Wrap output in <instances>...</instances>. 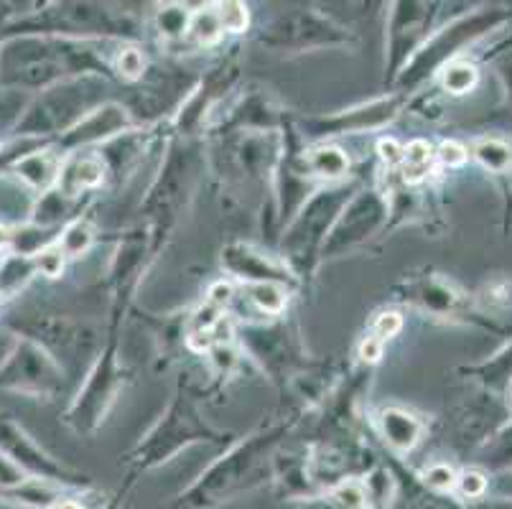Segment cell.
<instances>
[{
  "instance_id": "cell-1",
  "label": "cell",
  "mask_w": 512,
  "mask_h": 509,
  "mask_svg": "<svg viewBox=\"0 0 512 509\" xmlns=\"http://www.w3.org/2000/svg\"><path fill=\"white\" fill-rule=\"evenodd\" d=\"M283 436H286V426H273L237 443L232 451H227L222 459L202 471L192 487H186L179 494L176 507L217 509L258 489L268 476L276 474V456Z\"/></svg>"
},
{
  "instance_id": "cell-2",
  "label": "cell",
  "mask_w": 512,
  "mask_h": 509,
  "mask_svg": "<svg viewBox=\"0 0 512 509\" xmlns=\"http://www.w3.org/2000/svg\"><path fill=\"white\" fill-rule=\"evenodd\" d=\"M90 67H95L92 51L82 49L79 41L21 34L0 44V84L11 92H44Z\"/></svg>"
},
{
  "instance_id": "cell-3",
  "label": "cell",
  "mask_w": 512,
  "mask_h": 509,
  "mask_svg": "<svg viewBox=\"0 0 512 509\" xmlns=\"http://www.w3.org/2000/svg\"><path fill=\"white\" fill-rule=\"evenodd\" d=\"M222 438L227 436H222L220 431H214L209 426L207 420L202 418V413H199L197 403L192 400L189 390L181 387L174 395V400H171L169 408H166V413L161 415V420L130 451L128 464L136 471H151L169 464L174 456H179L184 448L194 446V443H220Z\"/></svg>"
},
{
  "instance_id": "cell-4",
  "label": "cell",
  "mask_w": 512,
  "mask_h": 509,
  "mask_svg": "<svg viewBox=\"0 0 512 509\" xmlns=\"http://www.w3.org/2000/svg\"><path fill=\"white\" fill-rule=\"evenodd\" d=\"M355 191V186H329V189L314 191L299 214L288 222L281 240V260L296 278L311 273L316 260H321V247L327 242L339 212Z\"/></svg>"
},
{
  "instance_id": "cell-5",
  "label": "cell",
  "mask_w": 512,
  "mask_h": 509,
  "mask_svg": "<svg viewBox=\"0 0 512 509\" xmlns=\"http://www.w3.org/2000/svg\"><path fill=\"white\" fill-rule=\"evenodd\" d=\"M100 90L102 84L92 77L67 79L62 84H54L23 110V115L13 125V133H16V138L31 140L67 133L85 115H90V107L95 105Z\"/></svg>"
},
{
  "instance_id": "cell-6",
  "label": "cell",
  "mask_w": 512,
  "mask_h": 509,
  "mask_svg": "<svg viewBox=\"0 0 512 509\" xmlns=\"http://www.w3.org/2000/svg\"><path fill=\"white\" fill-rule=\"evenodd\" d=\"M123 364L118 359V342L110 339L107 347L102 349L100 357H95L92 370L87 372L85 385L79 387L77 398L69 405L64 423L72 431L82 433H95L100 423H105V415L118 400L120 390H123Z\"/></svg>"
},
{
  "instance_id": "cell-7",
  "label": "cell",
  "mask_w": 512,
  "mask_h": 509,
  "mask_svg": "<svg viewBox=\"0 0 512 509\" xmlns=\"http://www.w3.org/2000/svg\"><path fill=\"white\" fill-rule=\"evenodd\" d=\"M64 382L67 372L26 336H16L0 362V390L21 392L29 398H57Z\"/></svg>"
},
{
  "instance_id": "cell-8",
  "label": "cell",
  "mask_w": 512,
  "mask_h": 509,
  "mask_svg": "<svg viewBox=\"0 0 512 509\" xmlns=\"http://www.w3.org/2000/svg\"><path fill=\"white\" fill-rule=\"evenodd\" d=\"M390 214V204L377 189H357L344 209L339 212L327 242L321 247V260L342 258L347 252L365 245L372 235L380 232Z\"/></svg>"
},
{
  "instance_id": "cell-9",
  "label": "cell",
  "mask_w": 512,
  "mask_h": 509,
  "mask_svg": "<svg viewBox=\"0 0 512 509\" xmlns=\"http://www.w3.org/2000/svg\"><path fill=\"white\" fill-rule=\"evenodd\" d=\"M21 336L39 344L64 372L82 367V359L92 357L97 349V334L77 321L59 319V316H44V319H26L13 324Z\"/></svg>"
},
{
  "instance_id": "cell-10",
  "label": "cell",
  "mask_w": 512,
  "mask_h": 509,
  "mask_svg": "<svg viewBox=\"0 0 512 509\" xmlns=\"http://www.w3.org/2000/svg\"><path fill=\"white\" fill-rule=\"evenodd\" d=\"M0 454L21 466L29 476L44 479V482L67 489H85L90 484L85 474L69 469L67 464L54 459L49 451H44L29 433L23 431V426H18L16 420L6 413H0Z\"/></svg>"
},
{
  "instance_id": "cell-11",
  "label": "cell",
  "mask_w": 512,
  "mask_h": 509,
  "mask_svg": "<svg viewBox=\"0 0 512 509\" xmlns=\"http://www.w3.org/2000/svg\"><path fill=\"white\" fill-rule=\"evenodd\" d=\"M194 179H197V158L192 156V151L171 148L169 161L161 168V174H158L156 184H153L151 194L143 204L158 230L169 224L184 207L189 194H192Z\"/></svg>"
},
{
  "instance_id": "cell-12",
  "label": "cell",
  "mask_w": 512,
  "mask_h": 509,
  "mask_svg": "<svg viewBox=\"0 0 512 509\" xmlns=\"http://www.w3.org/2000/svg\"><path fill=\"white\" fill-rule=\"evenodd\" d=\"M263 44L276 46V49H316V46H339L347 44L349 34L337 26L332 18L321 16L314 11H299L281 16L271 26L263 28Z\"/></svg>"
},
{
  "instance_id": "cell-13",
  "label": "cell",
  "mask_w": 512,
  "mask_h": 509,
  "mask_svg": "<svg viewBox=\"0 0 512 509\" xmlns=\"http://www.w3.org/2000/svg\"><path fill=\"white\" fill-rule=\"evenodd\" d=\"M403 97L390 95L372 100L367 105L352 107V110L334 112V115H319V118H306L301 123V130L309 138H334V135H352L365 133V130H380L395 120L400 112Z\"/></svg>"
},
{
  "instance_id": "cell-14",
  "label": "cell",
  "mask_w": 512,
  "mask_h": 509,
  "mask_svg": "<svg viewBox=\"0 0 512 509\" xmlns=\"http://www.w3.org/2000/svg\"><path fill=\"white\" fill-rule=\"evenodd\" d=\"M128 128H133L130 112L125 107L115 105V102H107V105L95 107L90 115H85L67 133L59 135V140L51 146V151L64 158L69 153L85 151V146H92V143L115 138V135L125 133Z\"/></svg>"
},
{
  "instance_id": "cell-15",
  "label": "cell",
  "mask_w": 512,
  "mask_h": 509,
  "mask_svg": "<svg viewBox=\"0 0 512 509\" xmlns=\"http://www.w3.org/2000/svg\"><path fill=\"white\" fill-rule=\"evenodd\" d=\"M222 268L230 275H235L237 280H245L248 286L255 283H276V286H291L296 275L288 270V265L283 260H278L276 255H265V252L255 250L250 245H227L222 250Z\"/></svg>"
},
{
  "instance_id": "cell-16",
  "label": "cell",
  "mask_w": 512,
  "mask_h": 509,
  "mask_svg": "<svg viewBox=\"0 0 512 509\" xmlns=\"http://www.w3.org/2000/svg\"><path fill=\"white\" fill-rule=\"evenodd\" d=\"M395 293H398V301L411 303V306L423 308L428 314L444 316L454 314L456 306H459V293L451 291L449 283L439 278H431V275H423V278H411V280H400L395 286Z\"/></svg>"
},
{
  "instance_id": "cell-17",
  "label": "cell",
  "mask_w": 512,
  "mask_h": 509,
  "mask_svg": "<svg viewBox=\"0 0 512 509\" xmlns=\"http://www.w3.org/2000/svg\"><path fill=\"white\" fill-rule=\"evenodd\" d=\"M105 179V163L102 156L87 151L69 153L62 158V168L57 176V191L67 199H77V196L87 194V191L97 189Z\"/></svg>"
},
{
  "instance_id": "cell-18",
  "label": "cell",
  "mask_w": 512,
  "mask_h": 509,
  "mask_svg": "<svg viewBox=\"0 0 512 509\" xmlns=\"http://www.w3.org/2000/svg\"><path fill=\"white\" fill-rule=\"evenodd\" d=\"M59 168H62V156H57V153L51 151V146H44L26 153L23 158H18L11 166V174L16 176L26 189L49 191L51 186L57 184Z\"/></svg>"
},
{
  "instance_id": "cell-19",
  "label": "cell",
  "mask_w": 512,
  "mask_h": 509,
  "mask_svg": "<svg viewBox=\"0 0 512 509\" xmlns=\"http://www.w3.org/2000/svg\"><path fill=\"white\" fill-rule=\"evenodd\" d=\"M380 431L395 454H411L423 436V423L403 408H385L380 413Z\"/></svg>"
},
{
  "instance_id": "cell-20",
  "label": "cell",
  "mask_w": 512,
  "mask_h": 509,
  "mask_svg": "<svg viewBox=\"0 0 512 509\" xmlns=\"http://www.w3.org/2000/svg\"><path fill=\"white\" fill-rule=\"evenodd\" d=\"M306 176L324 181H339L349 171V156L337 146H321L309 151V156L301 158Z\"/></svg>"
},
{
  "instance_id": "cell-21",
  "label": "cell",
  "mask_w": 512,
  "mask_h": 509,
  "mask_svg": "<svg viewBox=\"0 0 512 509\" xmlns=\"http://www.w3.org/2000/svg\"><path fill=\"white\" fill-rule=\"evenodd\" d=\"M36 275V263L34 258H26V255H16V252H6L0 258V298L13 296V293L21 291L26 283Z\"/></svg>"
},
{
  "instance_id": "cell-22",
  "label": "cell",
  "mask_w": 512,
  "mask_h": 509,
  "mask_svg": "<svg viewBox=\"0 0 512 509\" xmlns=\"http://www.w3.org/2000/svg\"><path fill=\"white\" fill-rule=\"evenodd\" d=\"M436 151L428 140H411L408 146H403V163H400V174L406 184H418L428 176L431 166H434Z\"/></svg>"
},
{
  "instance_id": "cell-23",
  "label": "cell",
  "mask_w": 512,
  "mask_h": 509,
  "mask_svg": "<svg viewBox=\"0 0 512 509\" xmlns=\"http://www.w3.org/2000/svg\"><path fill=\"white\" fill-rule=\"evenodd\" d=\"M92 240H95V230L90 227V222L77 219V222H72L69 227H64L57 245L62 247V252L67 258H79V255H85V252L90 250Z\"/></svg>"
},
{
  "instance_id": "cell-24",
  "label": "cell",
  "mask_w": 512,
  "mask_h": 509,
  "mask_svg": "<svg viewBox=\"0 0 512 509\" xmlns=\"http://www.w3.org/2000/svg\"><path fill=\"white\" fill-rule=\"evenodd\" d=\"M474 158H477L487 171H492V174H505L512 163L510 146L502 143V140H492V138L482 140V143L474 146Z\"/></svg>"
},
{
  "instance_id": "cell-25",
  "label": "cell",
  "mask_w": 512,
  "mask_h": 509,
  "mask_svg": "<svg viewBox=\"0 0 512 509\" xmlns=\"http://www.w3.org/2000/svg\"><path fill=\"white\" fill-rule=\"evenodd\" d=\"M441 84L449 95H467L477 84V69L467 62H451L441 72Z\"/></svg>"
},
{
  "instance_id": "cell-26",
  "label": "cell",
  "mask_w": 512,
  "mask_h": 509,
  "mask_svg": "<svg viewBox=\"0 0 512 509\" xmlns=\"http://www.w3.org/2000/svg\"><path fill=\"white\" fill-rule=\"evenodd\" d=\"M248 296L263 314L271 316L281 314L288 301L286 288L276 286V283H255V286H248Z\"/></svg>"
},
{
  "instance_id": "cell-27",
  "label": "cell",
  "mask_w": 512,
  "mask_h": 509,
  "mask_svg": "<svg viewBox=\"0 0 512 509\" xmlns=\"http://www.w3.org/2000/svg\"><path fill=\"white\" fill-rule=\"evenodd\" d=\"M214 16H217V21H220V28L222 34L225 31H230V34H240V31H245L248 28V8L242 6V3H214Z\"/></svg>"
},
{
  "instance_id": "cell-28",
  "label": "cell",
  "mask_w": 512,
  "mask_h": 509,
  "mask_svg": "<svg viewBox=\"0 0 512 509\" xmlns=\"http://www.w3.org/2000/svg\"><path fill=\"white\" fill-rule=\"evenodd\" d=\"M189 21H192V16L186 13V8L181 6H166L158 11V31L164 36H169V39H176V36H184L186 31H189Z\"/></svg>"
},
{
  "instance_id": "cell-29",
  "label": "cell",
  "mask_w": 512,
  "mask_h": 509,
  "mask_svg": "<svg viewBox=\"0 0 512 509\" xmlns=\"http://www.w3.org/2000/svg\"><path fill=\"white\" fill-rule=\"evenodd\" d=\"M189 34L194 36L202 44H214V41L222 36V28L217 16H214V8H204V11L194 13L192 21H189Z\"/></svg>"
},
{
  "instance_id": "cell-30",
  "label": "cell",
  "mask_w": 512,
  "mask_h": 509,
  "mask_svg": "<svg viewBox=\"0 0 512 509\" xmlns=\"http://www.w3.org/2000/svg\"><path fill=\"white\" fill-rule=\"evenodd\" d=\"M456 479H459V476H456V471L451 469L449 464H431L421 476V482L436 494L451 492V489L456 487Z\"/></svg>"
},
{
  "instance_id": "cell-31",
  "label": "cell",
  "mask_w": 512,
  "mask_h": 509,
  "mask_svg": "<svg viewBox=\"0 0 512 509\" xmlns=\"http://www.w3.org/2000/svg\"><path fill=\"white\" fill-rule=\"evenodd\" d=\"M36 273L46 275V278H59L64 273V265H67V255L62 252V247L54 242V245L44 247L39 255H34Z\"/></svg>"
},
{
  "instance_id": "cell-32",
  "label": "cell",
  "mask_w": 512,
  "mask_h": 509,
  "mask_svg": "<svg viewBox=\"0 0 512 509\" xmlns=\"http://www.w3.org/2000/svg\"><path fill=\"white\" fill-rule=\"evenodd\" d=\"M118 72L123 74V79H128V82H136V79H141L143 72H146V56H143V51L133 49V46H128V49L120 51Z\"/></svg>"
},
{
  "instance_id": "cell-33",
  "label": "cell",
  "mask_w": 512,
  "mask_h": 509,
  "mask_svg": "<svg viewBox=\"0 0 512 509\" xmlns=\"http://www.w3.org/2000/svg\"><path fill=\"white\" fill-rule=\"evenodd\" d=\"M436 158H439L441 166L456 168V166H464V163H467L469 153L462 143H456V140H446V143H441L439 151H436Z\"/></svg>"
},
{
  "instance_id": "cell-34",
  "label": "cell",
  "mask_w": 512,
  "mask_h": 509,
  "mask_svg": "<svg viewBox=\"0 0 512 509\" xmlns=\"http://www.w3.org/2000/svg\"><path fill=\"white\" fill-rule=\"evenodd\" d=\"M400 329H403V319H400V314L388 311V314L377 316V321L372 324V336H375V339H380V342H385V339H390V336L398 334Z\"/></svg>"
},
{
  "instance_id": "cell-35",
  "label": "cell",
  "mask_w": 512,
  "mask_h": 509,
  "mask_svg": "<svg viewBox=\"0 0 512 509\" xmlns=\"http://www.w3.org/2000/svg\"><path fill=\"white\" fill-rule=\"evenodd\" d=\"M456 487H459V492H462L464 497L477 499L482 497L484 489H487V479H484L479 471H464V474L456 479Z\"/></svg>"
},
{
  "instance_id": "cell-36",
  "label": "cell",
  "mask_w": 512,
  "mask_h": 509,
  "mask_svg": "<svg viewBox=\"0 0 512 509\" xmlns=\"http://www.w3.org/2000/svg\"><path fill=\"white\" fill-rule=\"evenodd\" d=\"M377 156L383 158L385 166L400 168V163H403V146L395 138H380L377 140Z\"/></svg>"
},
{
  "instance_id": "cell-37",
  "label": "cell",
  "mask_w": 512,
  "mask_h": 509,
  "mask_svg": "<svg viewBox=\"0 0 512 509\" xmlns=\"http://www.w3.org/2000/svg\"><path fill=\"white\" fill-rule=\"evenodd\" d=\"M380 357H383V342L375 339V336H367L365 342L360 344V359L367 364H375Z\"/></svg>"
},
{
  "instance_id": "cell-38",
  "label": "cell",
  "mask_w": 512,
  "mask_h": 509,
  "mask_svg": "<svg viewBox=\"0 0 512 509\" xmlns=\"http://www.w3.org/2000/svg\"><path fill=\"white\" fill-rule=\"evenodd\" d=\"M230 301H232V288L227 286V283H214V286L209 288V301L207 303L222 308L225 303H230Z\"/></svg>"
},
{
  "instance_id": "cell-39",
  "label": "cell",
  "mask_w": 512,
  "mask_h": 509,
  "mask_svg": "<svg viewBox=\"0 0 512 509\" xmlns=\"http://www.w3.org/2000/svg\"><path fill=\"white\" fill-rule=\"evenodd\" d=\"M8 247H11V230L0 222V252H8Z\"/></svg>"
},
{
  "instance_id": "cell-40",
  "label": "cell",
  "mask_w": 512,
  "mask_h": 509,
  "mask_svg": "<svg viewBox=\"0 0 512 509\" xmlns=\"http://www.w3.org/2000/svg\"><path fill=\"white\" fill-rule=\"evenodd\" d=\"M54 509H87V507H85V504H82V502H79V499H74V497H64L62 502H59L57 507H54Z\"/></svg>"
},
{
  "instance_id": "cell-41",
  "label": "cell",
  "mask_w": 512,
  "mask_h": 509,
  "mask_svg": "<svg viewBox=\"0 0 512 509\" xmlns=\"http://www.w3.org/2000/svg\"><path fill=\"white\" fill-rule=\"evenodd\" d=\"M123 497H125V492H120L118 497L110 499V502H107L105 507H102V509H120V504H123Z\"/></svg>"
}]
</instances>
